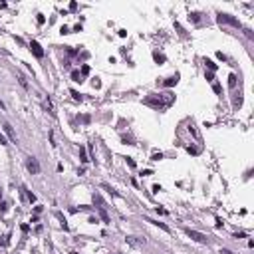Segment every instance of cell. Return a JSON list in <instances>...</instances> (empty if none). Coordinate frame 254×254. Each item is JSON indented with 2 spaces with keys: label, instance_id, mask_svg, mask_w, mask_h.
I'll list each match as a JSON object with an SVG mask.
<instances>
[{
  "label": "cell",
  "instance_id": "obj_36",
  "mask_svg": "<svg viewBox=\"0 0 254 254\" xmlns=\"http://www.w3.org/2000/svg\"><path fill=\"white\" fill-rule=\"evenodd\" d=\"M70 254H77V252H70Z\"/></svg>",
  "mask_w": 254,
  "mask_h": 254
},
{
  "label": "cell",
  "instance_id": "obj_33",
  "mask_svg": "<svg viewBox=\"0 0 254 254\" xmlns=\"http://www.w3.org/2000/svg\"><path fill=\"white\" fill-rule=\"evenodd\" d=\"M220 254H232L230 250H226V248H222V250H220Z\"/></svg>",
  "mask_w": 254,
  "mask_h": 254
},
{
  "label": "cell",
  "instance_id": "obj_26",
  "mask_svg": "<svg viewBox=\"0 0 254 254\" xmlns=\"http://www.w3.org/2000/svg\"><path fill=\"white\" fill-rule=\"evenodd\" d=\"M217 58H218V60H222V62H226V56H224L222 52H217Z\"/></svg>",
  "mask_w": 254,
  "mask_h": 254
},
{
  "label": "cell",
  "instance_id": "obj_24",
  "mask_svg": "<svg viewBox=\"0 0 254 254\" xmlns=\"http://www.w3.org/2000/svg\"><path fill=\"white\" fill-rule=\"evenodd\" d=\"M234 238H246V232H236Z\"/></svg>",
  "mask_w": 254,
  "mask_h": 254
},
{
  "label": "cell",
  "instance_id": "obj_7",
  "mask_svg": "<svg viewBox=\"0 0 254 254\" xmlns=\"http://www.w3.org/2000/svg\"><path fill=\"white\" fill-rule=\"evenodd\" d=\"M125 242L131 244V246H141V244H145V240H135V236H127Z\"/></svg>",
  "mask_w": 254,
  "mask_h": 254
},
{
  "label": "cell",
  "instance_id": "obj_20",
  "mask_svg": "<svg viewBox=\"0 0 254 254\" xmlns=\"http://www.w3.org/2000/svg\"><path fill=\"white\" fill-rule=\"evenodd\" d=\"M161 159H163V153H153L151 161H161Z\"/></svg>",
  "mask_w": 254,
  "mask_h": 254
},
{
  "label": "cell",
  "instance_id": "obj_13",
  "mask_svg": "<svg viewBox=\"0 0 254 254\" xmlns=\"http://www.w3.org/2000/svg\"><path fill=\"white\" fill-rule=\"evenodd\" d=\"M189 20H193V22H201V14H199V12H191Z\"/></svg>",
  "mask_w": 254,
  "mask_h": 254
},
{
  "label": "cell",
  "instance_id": "obj_35",
  "mask_svg": "<svg viewBox=\"0 0 254 254\" xmlns=\"http://www.w3.org/2000/svg\"><path fill=\"white\" fill-rule=\"evenodd\" d=\"M0 199H2V191H0Z\"/></svg>",
  "mask_w": 254,
  "mask_h": 254
},
{
  "label": "cell",
  "instance_id": "obj_15",
  "mask_svg": "<svg viewBox=\"0 0 254 254\" xmlns=\"http://www.w3.org/2000/svg\"><path fill=\"white\" fill-rule=\"evenodd\" d=\"M70 93H72V97H74L75 101H82V93H80V91H75V90H72V91H70Z\"/></svg>",
  "mask_w": 254,
  "mask_h": 254
},
{
  "label": "cell",
  "instance_id": "obj_31",
  "mask_svg": "<svg viewBox=\"0 0 254 254\" xmlns=\"http://www.w3.org/2000/svg\"><path fill=\"white\" fill-rule=\"evenodd\" d=\"M141 175H143V177H147V175H153V171H151V169H145V171H141Z\"/></svg>",
  "mask_w": 254,
  "mask_h": 254
},
{
  "label": "cell",
  "instance_id": "obj_11",
  "mask_svg": "<svg viewBox=\"0 0 254 254\" xmlns=\"http://www.w3.org/2000/svg\"><path fill=\"white\" fill-rule=\"evenodd\" d=\"M153 60L157 62V64H165V56L159 54V52H153Z\"/></svg>",
  "mask_w": 254,
  "mask_h": 254
},
{
  "label": "cell",
  "instance_id": "obj_30",
  "mask_svg": "<svg viewBox=\"0 0 254 254\" xmlns=\"http://www.w3.org/2000/svg\"><path fill=\"white\" fill-rule=\"evenodd\" d=\"M212 77H214V74H212V72H207V82H212Z\"/></svg>",
  "mask_w": 254,
  "mask_h": 254
},
{
  "label": "cell",
  "instance_id": "obj_12",
  "mask_svg": "<svg viewBox=\"0 0 254 254\" xmlns=\"http://www.w3.org/2000/svg\"><path fill=\"white\" fill-rule=\"evenodd\" d=\"M204 64H207V67H209L210 72L214 74V70H217V64H214V62H212V60H204Z\"/></svg>",
  "mask_w": 254,
  "mask_h": 254
},
{
  "label": "cell",
  "instance_id": "obj_10",
  "mask_svg": "<svg viewBox=\"0 0 254 254\" xmlns=\"http://www.w3.org/2000/svg\"><path fill=\"white\" fill-rule=\"evenodd\" d=\"M72 82H75V83H82V82H83V80H82V74H80L77 70H74V72H72Z\"/></svg>",
  "mask_w": 254,
  "mask_h": 254
},
{
  "label": "cell",
  "instance_id": "obj_2",
  "mask_svg": "<svg viewBox=\"0 0 254 254\" xmlns=\"http://www.w3.org/2000/svg\"><path fill=\"white\" fill-rule=\"evenodd\" d=\"M26 167H28V171H30L32 175H38V173H40V163H38L36 157H28L26 159Z\"/></svg>",
  "mask_w": 254,
  "mask_h": 254
},
{
  "label": "cell",
  "instance_id": "obj_21",
  "mask_svg": "<svg viewBox=\"0 0 254 254\" xmlns=\"http://www.w3.org/2000/svg\"><path fill=\"white\" fill-rule=\"evenodd\" d=\"M125 163L129 165L131 169H135V161H133V159H131V157H125Z\"/></svg>",
  "mask_w": 254,
  "mask_h": 254
},
{
  "label": "cell",
  "instance_id": "obj_29",
  "mask_svg": "<svg viewBox=\"0 0 254 254\" xmlns=\"http://www.w3.org/2000/svg\"><path fill=\"white\" fill-rule=\"evenodd\" d=\"M0 210H2V212H6V210H8V202H2V204H0Z\"/></svg>",
  "mask_w": 254,
  "mask_h": 254
},
{
  "label": "cell",
  "instance_id": "obj_6",
  "mask_svg": "<svg viewBox=\"0 0 254 254\" xmlns=\"http://www.w3.org/2000/svg\"><path fill=\"white\" fill-rule=\"evenodd\" d=\"M177 82H179V74H175V75H171V77H167L165 82H161L165 85V87H173V85H177Z\"/></svg>",
  "mask_w": 254,
  "mask_h": 254
},
{
  "label": "cell",
  "instance_id": "obj_17",
  "mask_svg": "<svg viewBox=\"0 0 254 254\" xmlns=\"http://www.w3.org/2000/svg\"><path fill=\"white\" fill-rule=\"evenodd\" d=\"M18 80H20V85H22L24 90H28V82L24 80V75H18Z\"/></svg>",
  "mask_w": 254,
  "mask_h": 254
},
{
  "label": "cell",
  "instance_id": "obj_1",
  "mask_svg": "<svg viewBox=\"0 0 254 254\" xmlns=\"http://www.w3.org/2000/svg\"><path fill=\"white\" fill-rule=\"evenodd\" d=\"M217 20H218L220 24H232L234 28H240V22L236 20V18H232L230 14H222V12H220V14L217 16Z\"/></svg>",
  "mask_w": 254,
  "mask_h": 254
},
{
  "label": "cell",
  "instance_id": "obj_32",
  "mask_svg": "<svg viewBox=\"0 0 254 254\" xmlns=\"http://www.w3.org/2000/svg\"><path fill=\"white\" fill-rule=\"evenodd\" d=\"M212 90L217 91V93H220V85H218V83H214V85H212Z\"/></svg>",
  "mask_w": 254,
  "mask_h": 254
},
{
  "label": "cell",
  "instance_id": "obj_34",
  "mask_svg": "<svg viewBox=\"0 0 254 254\" xmlns=\"http://www.w3.org/2000/svg\"><path fill=\"white\" fill-rule=\"evenodd\" d=\"M0 109H4V103H2V101H0Z\"/></svg>",
  "mask_w": 254,
  "mask_h": 254
},
{
  "label": "cell",
  "instance_id": "obj_28",
  "mask_svg": "<svg viewBox=\"0 0 254 254\" xmlns=\"http://www.w3.org/2000/svg\"><path fill=\"white\" fill-rule=\"evenodd\" d=\"M36 20H38V24H40V26H42V24L46 22V20H44V16H42V14H38V18H36Z\"/></svg>",
  "mask_w": 254,
  "mask_h": 254
},
{
  "label": "cell",
  "instance_id": "obj_8",
  "mask_svg": "<svg viewBox=\"0 0 254 254\" xmlns=\"http://www.w3.org/2000/svg\"><path fill=\"white\" fill-rule=\"evenodd\" d=\"M147 222H151V224H155V226H159V228H161V230H165V232H169V226H167V224H163V222H159V220L147 218Z\"/></svg>",
  "mask_w": 254,
  "mask_h": 254
},
{
  "label": "cell",
  "instance_id": "obj_27",
  "mask_svg": "<svg viewBox=\"0 0 254 254\" xmlns=\"http://www.w3.org/2000/svg\"><path fill=\"white\" fill-rule=\"evenodd\" d=\"M0 145H8V141H6V137L0 133Z\"/></svg>",
  "mask_w": 254,
  "mask_h": 254
},
{
  "label": "cell",
  "instance_id": "obj_9",
  "mask_svg": "<svg viewBox=\"0 0 254 254\" xmlns=\"http://www.w3.org/2000/svg\"><path fill=\"white\" fill-rule=\"evenodd\" d=\"M93 202L99 204V209H105V202H103V199L99 197V193H93Z\"/></svg>",
  "mask_w": 254,
  "mask_h": 254
},
{
  "label": "cell",
  "instance_id": "obj_4",
  "mask_svg": "<svg viewBox=\"0 0 254 254\" xmlns=\"http://www.w3.org/2000/svg\"><path fill=\"white\" fill-rule=\"evenodd\" d=\"M28 48H30V52L34 54L36 58H44V50H42V46L38 44L36 40H32V42H30V46H28Z\"/></svg>",
  "mask_w": 254,
  "mask_h": 254
},
{
  "label": "cell",
  "instance_id": "obj_16",
  "mask_svg": "<svg viewBox=\"0 0 254 254\" xmlns=\"http://www.w3.org/2000/svg\"><path fill=\"white\" fill-rule=\"evenodd\" d=\"M99 214H101V218H103V222H109V214H107L103 209H99Z\"/></svg>",
  "mask_w": 254,
  "mask_h": 254
},
{
  "label": "cell",
  "instance_id": "obj_19",
  "mask_svg": "<svg viewBox=\"0 0 254 254\" xmlns=\"http://www.w3.org/2000/svg\"><path fill=\"white\" fill-rule=\"evenodd\" d=\"M80 159H82L83 163L87 161V157H85V149H83V147H80Z\"/></svg>",
  "mask_w": 254,
  "mask_h": 254
},
{
  "label": "cell",
  "instance_id": "obj_23",
  "mask_svg": "<svg viewBox=\"0 0 254 254\" xmlns=\"http://www.w3.org/2000/svg\"><path fill=\"white\" fill-rule=\"evenodd\" d=\"M90 74V66H82V75H87Z\"/></svg>",
  "mask_w": 254,
  "mask_h": 254
},
{
  "label": "cell",
  "instance_id": "obj_22",
  "mask_svg": "<svg viewBox=\"0 0 254 254\" xmlns=\"http://www.w3.org/2000/svg\"><path fill=\"white\" fill-rule=\"evenodd\" d=\"M91 85H93V87H95V90H99V87H101V82H99V80H93V82H91Z\"/></svg>",
  "mask_w": 254,
  "mask_h": 254
},
{
  "label": "cell",
  "instance_id": "obj_3",
  "mask_svg": "<svg viewBox=\"0 0 254 254\" xmlns=\"http://www.w3.org/2000/svg\"><path fill=\"white\" fill-rule=\"evenodd\" d=\"M187 234H189V238H193L194 242H201V244H207V242H209V240H207V236H204L202 232H197V230L187 228Z\"/></svg>",
  "mask_w": 254,
  "mask_h": 254
},
{
  "label": "cell",
  "instance_id": "obj_14",
  "mask_svg": "<svg viewBox=\"0 0 254 254\" xmlns=\"http://www.w3.org/2000/svg\"><path fill=\"white\" fill-rule=\"evenodd\" d=\"M228 85H230V87H236V75L234 74L228 75Z\"/></svg>",
  "mask_w": 254,
  "mask_h": 254
},
{
  "label": "cell",
  "instance_id": "obj_5",
  "mask_svg": "<svg viewBox=\"0 0 254 254\" xmlns=\"http://www.w3.org/2000/svg\"><path fill=\"white\" fill-rule=\"evenodd\" d=\"M4 133L8 135V139H10L12 143H18V137H16V133H14V129H12L10 123H4Z\"/></svg>",
  "mask_w": 254,
  "mask_h": 254
},
{
  "label": "cell",
  "instance_id": "obj_25",
  "mask_svg": "<svg viewBox=\"0 0 254 254\" xmlns=\"http://www.w3.org/2000/svg\"><path fill=\"white\" fill-rule=\"evenodd\" d=\"M60 34H70V28H67V26H62V28H60Z\"/></svg>",
  "mask_w": 254,
  "mask_h": 254
},
{
  "label": "cell",
  "instance_id": "obj_18",
  "mask_svg": "<svg viewBox=\"0 0 254 254\" xmlns=\"http://www.w3.org/2000/svg\"><path fill=\"white\" fill-rule=\"evenodd\" d=\"M24 191H26V189H24ZM26 197H28V201H30V202H34V201H36V194H34V193H30V191H26Z\"/></svg>",
  "mask_w": 254,
  "mask_h": 254
}]
</instances>
